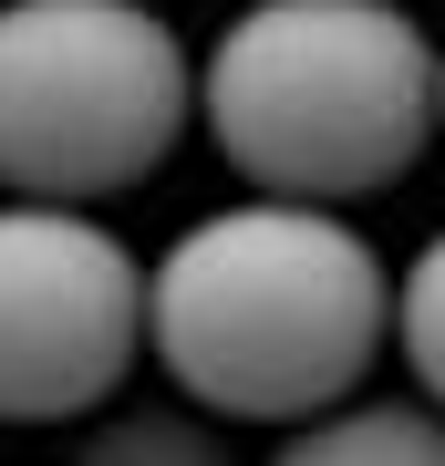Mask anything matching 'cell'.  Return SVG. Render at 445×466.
<instances>
[{
	"mask_svg": "<svg viewBox=\"0 0 445 466\" xmlns=\"http://www.w3.org/2000/svg\"><path fill=\"white\" fill-rule=\"evenodd\" d=\"M394 342V269L342 208L228 198L146 269V352L197 415L300 425Z\"/></svg>",
	"mask_w": 445,
	"mask_h": 466,
	"instance_id": "cell-1",
	"label": "cell"
},
{
	"mask_svg": "<svg viewBox=\"0 0 445 466\" xmlns=\"http://www.w3.org/2000/svg\"><path fill=\"white\" fill-rule=\"evenodd\" d=\"M197 115L259 198H373L435 135V42L404 0H248L197 63Z\"/></svg>",
	"mask_w": 445,
	"mask_h": 466,
	"instance_id": "cell-2",
	"label": "cell"
},
{
	"mask_svg": "<svg viewBox=\"0 0 445 466\" xmlns=\"http://www.w3.org/2000/svg\"><path fill=\"white\" fill-rule=\"evenodd\" d=\"M197 63L146 0H0V187L11 198H125L177 156Z\"/></svg>",
	"mask_w": 445,
	"mask_h": 466,
	"instance_id": "cell-3",
	"label": "cell"
},
{
	"mask_svg": "<svg viewBox=\"0 0 445 466\" xmlns=\"http://www.w3.org/2000/svg\"><path fill=\"white\" fill-rule=\"evenodd\" d=\"M146 352V259L63 198H0V425H73Z\"/></svg>",
	"mask_w": 445,
	"mask_h": 466,
	"instance_id": "cell-4",
	"label": "cell"
},
{
	"mask_svg": "<svg viewBox=\"0 0 445 466\" xmlns=\"http://www.w3.org/2000/svg\"><path fill=\"white\" fill-rule=\"evenodd\" d=\"M269 466H445V404H321L280 435Z\"/></svg>",
	"mask_w": 445,
	"mask_h": 466,
	"instance_id": "cell-5",
	"label": "cell"
},
{
	"mask_svg": "<svg viewBox=\"0 0 445 466\" xmlns=\"http://www.w3.org/2000/svg\"><path fill=\"white\" fill-rule=\"evenodd\" d=\"M83 466H228V446L187 404H146V415H115L83 435Z\"/></svg>",
	"mask_w": 445,
	"mask_h": 466,
	"instance_id": "cell-6",
	"label": "cell"
},
{
	"mask_svg": "<svg viewBox=\"0 0 445 466\" xmlns=\"http://www.w3.org/2000/svg\"><path fill=\"white\" fill-rule=\"evenodd\" d=\"M394 342H404L414 383H425V404H445V228L404 259V280H394Z\"/></svg>",
	"mask_w": 445,
	"mask_h": 466,
	"instance_id": "cell-7",
	"label": "cell"
},
{
	"mask_svg": "<svg viewBox=\"0 0 445 466\" xmlns=\"http://www.w3.org/2000/svg\"><path fill=\"white\" fill-rule=\"evenodd\" d=\"M435 125H445V42H435Z\"/></svg>",
	"mask_w": 445,
	"mask_h": 466,
	"instance_id": "cell-8",
	"label": "cell"
}]
</instances>
